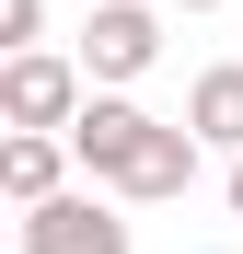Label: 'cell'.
Masks as SVG:
<instances>
[{
    "mask_svg": "<svg viewBox=\"0 0 243 254\" xmlns=\"http://www.w3.org/2000/svg\"><path fill=\"white\" fill-rule=\"evenodd\" d=\"M70 150L93 162V185H116V196H185L209 139H197V127H162V116L128 104V93H93L81 127H70Z\"/></svg>",
    "mask_w": 243,
    "mask_h": 254,
    "instance_id": "6da1fadb",
    "label": "cell"
},
{
    "mask_svg": "<svg viewBox=\"0 0 243 254\" xmlns=\"http://www.w3.org/2000/svg\"><path fill=\"white\" fill-rule=\"evenodd\" d=\"M81 104H93V69L81 58H47V47H23V58H0V116L35 127V139H70Z\"/></svg>",
    "mask_w": 243,
    "mask_h": 254,
    "instance_id": "7a4b0ae2",
    "label": "cell"
},
{
    "mask_svg": "<svg viewBox=\"0 0 243 254\" xmlns=\"http://www.w3.org/2000/svg\"><path fill=\"white\" fill-rule=\"evenodd\" d=\"M151 58H162V23L139 12V0H93V23H81V69L116 93V81H139Z\"/></svg>",
    "mask_w": 243,
    "mask_h": 254,
    "instance_id": "3957f363",
    "label": "cell"
},
{
    "mask_svg": "<svg viewBox=\"0 0 243 254\" xmlns=\"http://www.w3.org/2000/svg\"><path fill=\"white\" fill-rule=\"evenodd\" d=\"M23 254H128V220L104 196H47L23 208Z\"/></svg>",
    "mask_w": 243,
    "mask_h": 254,
    "instance_id": "277c9868",
    "label": "cell"
},
{
    "mask_svg": "<svg viewBox=\"0 0 243 254\" xmlns=\"http://www.w3.org/2000/svg\"><path fill=\"white\" fill-rule=\"evenodd\" d=\"M70 162H81L70 139H35V127H12V139H0V185H12L23 208H47V196H70V185H58Z\"/></svg>",
    "mask_w": 243,
    "mask_h": 254,
    "instance_id": "5b68a950",
    "label": "cell"
},
{
    "mask_svg": "<svg viewBox=\"0 0 243 254\" xmlns=\"http://www.w3.org/2000/svg\"><path fill=\"white\" fill-rule=\"evenodd\" d=\"M185 127L209 150H232L243 162V69H197V93H185Z\"/></svg>",
    "mask_w": 243,
    "mask_h": 254,
    "instance_id": "8992f818",
    "label": "cell"
},
{
    "mask_svg": "<svg viewBox=\"0 0 243 254\" xmlns=\"http://www.w3.org/2000/svg\"><path fill=\"white\" fill-rule=\"evenodd\" d=\"M35 35H47V0H0V47H12V58H23V47H35Z\"/></svg>",
    "mask_w": 243,
    "mask_h": 254,
    "instance_id": "52a82bcc",
    "label": "cell"
},
{
    "mask_svg": "<svg viewBox=\"0 0 243 254\" xmlns=\"http://www.w3.org/2000/svg\"><path fill=\"white\" fill-rule=\"evenodd\" d=\"M232 220H243V162H232Z\"/></svg>",
    "mask_w": 243,
    "mask_h": 254,
    "instance_id": "ba28073f",
    "label": "cell"
},
{
    "mask_svg": "<svg viewBox=\"0 0 243 254\" xmlns=\"http://www.w3.org/2000/svg\"><path fill=\"white\" fill-rule=\"evenodd\" d=\"M174 12H220V0H174Z\"/></svg>",
    "mask_w": 243,
    "mask_h": 254,
    "instance_id": "9c48e42d",
    "label": "cell"
}]
</instances>
